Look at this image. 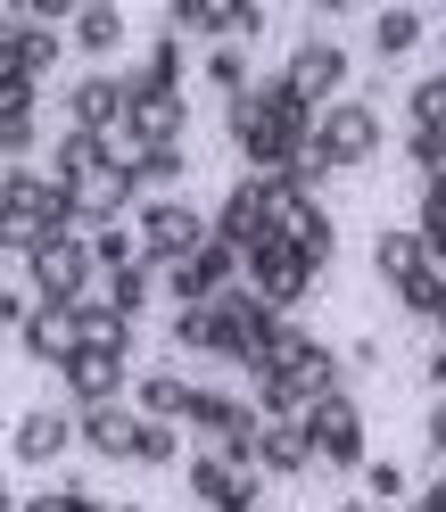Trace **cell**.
Wrapping results in <instances>:
<instances>
[{
    "label": "cell",
    "instance_id": "obj_1",
    "mask_svg": "<svg viewBox=\"0 0 446 512\" xmlns=\"http://www.w3.org/2000/svg\"><path fill=\"white\" fill-rule=\"evenodd\" d=\"M17 265H25V281H34L42 306H67L75 314L83 298H100V265H91V240L83 232H42Z\"/></svg>",
    "mask_w": 446,
    "mask_h": 512
},
{
    "label": "cell",
    "instance_id": "obj_2",
    "mask_svg": "<svg viewBox=\"0 0 446 512\" xmlns=\"http://www.w3.org/2000/svg\"><path fill=\"white\" fill-rule=\"evenodd\" d=\"M380 149H389V124H380V108L364 100V91L339 100V108H323V124H314V166L323 174H356Z\"/></svg>",
    "mask_w": 446,
    "mask_h": 512
},
{
    "label": "cell",
    "instance_id": "obj_3",
    "mask_svg": "<svg viewBox=\"0 0 446 512\" xmlns=\"http://www.w3.org/2000/svg\"><path fill=\"white\" fill-rule=\"evenodd\" d=\"M133 223H141V248H149V265H157V273H166V265H190V256L215 240V215H207V207H190V199H141Z\"/></svg>",
    "mask_w": 446,
    "mask_h": 512
},
{
    "label": "cell",
    "instance_id": "obj_4",
    "mask_svg": "<svg viewBox=\"0 0 446 512\" xmlns=\"http://www.w3.org/2000/svg\"><path fill=\"white\" fill-rule=\"evenodd\" d=\"M281 83H290L306 108H339V100H356V58H347V42H331V34H306L290 58H281Z\"/></svg>",
    "mask_w": 446,
    "mask_h": 512
},
{
    "label": "cell",
    "instance_id": "obj_5",
    "mask_svg": "<svg viewBox=\"0 0 446 512\" xmlns=\"http://www.w3.org/2000/svg\"><path fill=\"white\" fill-rule=\"evenodd\" d=\"M314 273H323V265H314L306 248H290V240H265L257 256H248V281H240V290L257 298L265 314H281V323H290V314L306 306V290H314Z\"/></svg>",
    "mask_w": 446,
    "mask_h": 512
},
{
    "label": "cell",
    "instance_id": "obj_6",
    "mask_svg": "<svg viewBox=\"0 0 446 512\" xmlns=\"http://www.w3.org/2000/svg\"><path fill=\"white\" fill-rule=\"evenodd\" d=\"M133 91H141V75H116V67H91V75H75L67 83V133H100V141H116L124 133V116H133Z\"/></svg>",
    "mask_w": 446,
    "mask_h": 512
},
{
    "label": "cell",
    "instance_id": "obj_7",
    "mask_svg": "<svg viewBox=\"0 0 446 512\" xmlns=\"http://www.w3.org/2000/svg\"><path fill=\"white\" fill-rule=\"evenodd\" d=\"M124 389H133V356H108V347H75V356L58 364V397H67L75 413H91V405H124Z\"/></svg>",
    "mask_w": 446,
    "mask_h": 512
},
{
    "label": "cell",
    "instance_id": "obj_8",
    "mask_svg": "<svg viewBox=\"0 0 446 512\" xmlns=\"http://www.w3.org/2000/svg\"><path fill=\"white\" fill-rule=\"evenodd\" d=\"M306 430H314V455H323V471H364L372 455H364V405H356V389H339V397H323L306 413Z\"/></svg>",
    "mask_w": 446,
    "mask_h": 512
},
{
    "label": "cell",
    "instance_id": "obj_9",
    "mask_svg": "<svg viewBox=\"0 0 446 512\" xmlns=\"http://www.w3.org/2000/svg\"><path fill=\"white\" fill-rule=\"evenodd\" d=\"M257 479L265 471H240V463H223L215 446H199V455H190V471H182V488H190V504L199 512H257Z\"/></svg>",
    "mask_w": 446,
    "mask_h": 512
},
{
    "label": "cell",
    "instance_id": "obj_10",
    "mask_svg": "<svg viewBox=\"0 0 446 512\" xmlns=\"http://www.w3.org/2000/svg\"><path fill=\"white\" fill-rule=\"evenodd\" d=\"M67 446H83V422L75 413H58V405H25L17 413V430H9V463L17 471H42V463H58Z\"/></svg>",
    "mask_w": 446,
    "mask_h": 512
},
{
    "label": "cell",
    "instance_id": "obj_11",
    "mask_svg": "<svg viewBox=\"0 0 446 512\" xmlns=\"http://www.w3.org/2000/svg\"><path fill=\"white\" fill-rule=\"evenodd\" d=\"M190 133V91H133V116H124V141L133 149H182Z\"/></svg>",
    "mask_w": 446,
    "mask_h": 512
},
{
    "label": "cell",
    "instance_id": "obj_12",
    "mask_svg": "<svg viewBox=\"0 0 446 512\" xmlns=\"http://www.w3.org/2000/svg\"><path fill=\"white\" fill-rule=\"evenodd\" d=\"M215 240H232L240 256H257L265 240H273V223H265V182H232L223 190V207H215Z\"/></svg>",
    "mask_w": 446,
    "mask_h": 512
},
{
    "label": "cell",
    "instance_id": "obj_13",
    "mask_svg": "<svg viewBox=\"0 0 446 512\" xmlns=\"http://www.w3.org/2000/svg\"><path fill=\"white\" fill-rule=\"evenodd\" d=\"M430 265H438V256H430V240L413 232V223H380V232H372V273L389 281V290H405V281H422Z\"/></svg>",
    "mask_w": 446,
    "mask_h": 512
},
{
    "label": "cell",
    "instance_id": "obj_14",
    "mask_svg": "<svg viewBox=\"0 0 446 512\" xmlns=\"http://www.w3.org/2000/svg\"><path fill=\"white\" fill-rule=\"evenodd\" d=\"M9 339H17V356H25V364H50V372H58V364H67L75 347H83L67 306H34V314H25V323H17Z\"/></svg>",
    "mask_w": 446,
    "mask_h": 512
},
{
    "label": "cell",
    "instance_id": "obj_15",
    "mask_svg": "<svg viewBox=\"0 0 446 512\" xmlns=\"http://www.w3.org/2000/svg\"><path fill=\"white\" fill-rule=\"evenodd\" d=\"M190 405H199V380L174 372V364H157L133 380V413H149V422H190Z\"/></svg>",
    "mask_w": 446,
    "mask_h": 512
},
{
    "label": "cell",
    "instance_id": "obj_16",
    "mask_svg": "<svg viewBox=\"0 0 446 512\" xmlns=\"http://www.w3.org/2000/svg\"><path fill=\"white\" fill-rule=\"evenodd\" d=\"M83 422V446L100 463H133V446H141V413L133 405H91V413H75Z\"/></svg>",
    "mask_w": 446,
    "mask_h": 512
},
{
    "label": "cell",
    "instance_id": "obj_17",
    "mask_svg": "<svg viewBox=\"0 0 446 512\" xmlns=\"http://www.w3.org/2000/svg\"><path fill=\"white\" fill-rule=\"evenodd\" d=\"M314 463H323V455H314V430H306V422H273V413H265V455H257V471H265V479H306Z\"/></svg>",
    "mask_w": 446,
    "mask_h": 512
},
{
    "label": "cell",
    "instance_id": "obj_18",
    "mask_svg": "<svg viewBox=\"0 0 446 512\" xmlns=\"http://www.w3.org/2000/svg\"><path fill=\"white\" fill-rule=\"evenodd\" d=\"M257 422V405H248L240 389H207L199 380V405H190V438H207V446H223L232 430H248Z\"/></svg>",
    "mask_w": 446,
    "mask_h": 512
},
{
    "label": "cell",
    "instance_id": "obj_19",
    "mask_svg": "<svg viewBox=\"0 0 446 512\" xmlns=\"http://www.w3.org/2000/svg\"><path fill=\"white\" fill-rule=\"evenodd\" d=\"M67 42H75L83 58H116V50H124V9H116V0H83L75 25H67Z\"/></svg>",
    "mask_w": 446,
    "mask_h": 512
},
{
    "label": "cell",
    "instance_id": "obj_20",
    "mask_svg": "<svg viewBox=\"0 0 446 512\" xmlns=\"http://www.w3.org/2000/svg\"><path fill=\"white\" fill-rule=\"evenodd\" d=\"M133 190L141 199H182V174H190V149H133Z\"/></svg>",
    "mask_w": 446,
    "mask_h": 512
},
{
    "label": "cell",
    "instance_id": "obj_21",
    "mask_svg": "<svg viewBox=\"0 0 446 512\" xmlns=\"http://www.w3.org/2000/svg\"><path fill=\"white\" fill-rule=\"evenodd\" d=\"M75 339L83 347H108V356H133V314H116L108 298H83L75 306Z\"/></svg>",
    "mask_w": 446,
    "mask_h": 512
},
{
    "label": "cell",
    "instance_id": "obj_22",
    "mask_svg": "<svg viewBox=\"0 0 446 512\" xmlns=\"http://www.w3.org/2000/svg\"><path fill=\"white\" fill-rule=\"evenodd\" d=\"M422 34H430V17L422 9H372V58H405V50H422Z\"/></svg>",
    "mask_w": 446,
    "mask_h": 512
},
{
    "label": "cell",
    "instance_id": "obj_23",
    "mask_svg": "<svg viewBox=\"0 0 446 512\" xmlns=\"http://www.w3.org/2000/svg\"><path fill=\"white\" fill-rule=\"evenodd\" d=\"M149 91H190V50H182V34H166V25H157V42H149V58L133 67Z\"/></svg>",
    "mask_w": 446,
    "mask_h": 512
},
{
    "label": "cell",
    "instance_id": "obj_24",
    "mask_svg": "<svg viewBox=\"0 0 446 512\" xmlns=\"http://www.w3.org/2000/svg\"><path fill=\"white\" fill-rule=\"evenodd\" d=\"M166 347H174V356H207L215 364V306H174L166 314Z\"/></svg>",
    "mask_w": 446,
    "mask_h": 512
},
{
    "label": "cell",
    "instance_id": "obj_25",
    "mask_svg": "<svg viewBox=\"0 0 446 512\" xmlns=\"http://www.w3.org/2000/svg\"><path fill=\"white\" fill-rule=\"evenodd\" d=\"M157 281H166L157 265H133V273H116V281H100V298H108L116 314H133V323H141V306L157 298Z\"/></svg>",
    "mask_w": 446,
    "mask_h": 512
},
{
    "label": "cell",
    "instance_id": "obj_26",
    "mask_svg": "<svg viewBox=\"0 0 446 512\" xmlns=\"http://www.w3.org/2000/svg\"><path fill=\"white\" fill-rule=\"evenodd\" d=\"M34 149H42V116L34 108H0V157H9V166H34Z\"/></svg>",
    "mask_w": 446,
    "mask_h": 512
},
{
    "label": "cell",
    "instance_id": "obj_27",
    "mask_svg": "<svg viewBox=\"0 0 446 512\" xmlns=\"http://www.w3.org/2000/svg\"><path fill=\"white\" fill-rule=\"evenodd\" d=\"M133 463H141V471H174V463H182V422H149V413H141Z\"/></svg>",
    "mask_w": 446,
    "mask_h": 512
},
{
    "label": "cell",
    "instance_id": "obj_28",
    "mask_svg": "<svg viewBox=\"0 0 446 512\" xmlns=\"http://www.w3.org/2000/svg\"><path fill=\"white\" fill-rule=\"evenodd\" d=\"M364 496H372L380 512H389V504H413L422 488H413V479H405V463H397V455H389V463L372 455V463H364Z\"/></svg>",
    "mask_w": 446,
    "mask_h": 512
},
{
    "label": "cell",
    "instance_id": "obj_29",
    "mask_svg": "<svg viewBox=\"0 0 446 512\" xmlns=\"http://www.w3.org/2000/svg\"><path fill=\"white\" fill-rule=\"evenodd\" d=\"M397 306L413 314V323H438V314H446V265H430L422 281H405V290H397Z\"/></svg>",
    "mask_w": 446,
    "mask_h": 512
},
{
    "label": "cell",
    "instance_id": "obj_30",
    "mask_svg": "<svg viewBox=\"0 0 446 512\" xmlns=\"http://www.w3.org/2000/svg\"><path fill=\"white\" fill-rule=\"evenodd\" d=\"M207 83L223 91V100H240V91L257 83V75H248V50H240V42H223V50H207Z\"/></svg>",
    "mask_w": 446,
    "mask_h": 512
},
{
    "label": "cell",
    "instance_id": "obj_31",
    "mask_svg": "<svg viewBox=\"0 0 446 512\" xmlns=\"http://www.w3.org/2000/svg\"><path fill=\"white\" fill-rule=\"evenodd\" d=\"M405 157H413L422 182H438L446 174V133H438V124H405Z\"/></svg>",
    "mask_w": 446,
    "mask_h": 512
},
{
    "label": "cell",
    "instance_id": "obj_32",
    "mask_svg": "<svg viewBox=\"0 0 446 512\" xmlns=\"http://www.w3.org/2000/svg\"><path fill=\"white\" fill-rule=\"evenodd\" d=\"M413 232H422L430 256L446 265V182H422V215H413Z\"/></svg>",
    "mask_w": 446,
    "mask_h": 512
},
{
    "label": "cell",
    "instance_id": "obj_33",
    "mask_svg": "<svg viewBox=\"0 0 446 512\" xmlns=\"http://www.w3.org/2000/svg\"><path fill=\"white\" fill-rule=\"evenodd\" d=\"M422 446H430V463L446 471V397H430V413H422Z\"/></svg>",
    "mask_w": 446,
    "mask_h": 512
},
{
    "label": "cell",
    "instance_id": "obj_34",
    "mask_svg": "<svg viewBox=\"0 0 446 512\" xmlns=\"http://www.w3.org/2000/svg\"><path fill=\"white\" fill-rule=\"evenodd\" d=\"M9 512H75V504H67V488H25Z\"/></svg>",
    "mask_w": 446,
    "mask_h": 512
},
{
    "label": "cell",
    "instance_id": "obj_35",
    "mask_svg": "<svg viewBox=\"0 0 446 512\" xmlns=\"http://www.w3.org/2000/svg\"><path fill=\"white\" fill-rule=\"evenodd\" d=\"M422 380H430V389H438V397H446V339H438V347H430V364H422Z\"/></svg>",
    "mask_w": 446,
    "mask_h": 512
},
{
    "label": "cell",
    "instance_id": "obj_36",
    "mask_svg": "<svg viewBox=\"0 0 446 512\" xmlns=\"http://www.w3.org/2000/svg\"><path fill=\"white\" fill-rule=\"evenodd\" d=\"M339 512H380V504H372V496H347V504H339Z\"/></svg>",
    "mask_w": 446,
    "mask_h": 512
},
{
    "label": "cell",
    "instance_id": "obj_37",
    "mask_svg": "<svg viewBox=\"0 0 446 512\" xmlns=\"http://www.w3.org/2000/svg\"><path fill=\"white\" fill-rule=\"evenodd\" d=\"M108 512H141V504H108Z\"/></svg>",
    "mask_w": 446,
    "mask_h": 512
},
{
    "label": "cell",
    "instance_id": "obj_38",
    "mask_svg": "<svg viewBox=\"0 0 446 512\" xmlns=\"http://www.w3.org/2000/svg\"><path fill=\"white\" fill-rule=\"evenodd\" d=\"M438 58H446V25H438Z\"/></svg>",
    "mask_w": 446,
    "mask_h": 512
},
{
    "label": "cell",
    "instance_id": "obj_39",
    "mask_svg": "<svg viewBox=\"0 0 446 512\" xmlns=\"http://www.w3.org/2000/svg\"><path fill=\"white\" fill-rule=\"evenodd\" d=\"M438 339H446V314H438Z\"/></svg>",
    "mask_w": 446,
    "mask_h": 512
}]
</instances>
